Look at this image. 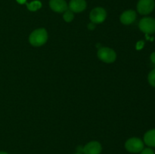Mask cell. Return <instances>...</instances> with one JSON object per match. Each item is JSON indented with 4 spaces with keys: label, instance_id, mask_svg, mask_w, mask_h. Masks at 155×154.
<instances>
[{
    "label": "cell",
    "instance_id": "obj_1",
    "mask_svg": "<svg viewBox=\"0 0 155 154\" xmlns=\"http://www.w3.org/2000/svg\"><path fill=\"white\" fill-rule=\"evenodd\" d=\"M48 40V33L44 28H39L31 33L29 42L33 46L39 47L43 45Z\"/></svg>",
    "mask_w": 155,
    "mask_h": 154
},
{
    "label": "cell",
    "instance_id": "obj_2",
    "mask_svg": "<svg viewBox=\"0 0 155 154\" xmlns=\"http://www.w3.org/2000/svg\"><path fill=\"white\" fill-rule=\"evenodd\" d=\"M98 57L104 63H110L115 61L117 58L116 52L113 49L107 47L100 48L98 51Z\"/></svg>",
    "mask_w": 155,
    "mask_h": 154
},
{
    "label": "cell",
    "instance_id": "obj_3",
    "mask_svg": "<svg viewBox=\"0 0 155 154\" xmlns=\"http://www.w3.org/2000/svg\"><path fill=\"white\" fill-rule=\"evenodd\" d=\"M125 147L129 152L137 153V152H140L144 149V143L140 138L132 137L127 140L125 143Z\"/></svg>",
    "mask_w": 155,
    "mask_h": 154
},
{
    "label": "cell",
    "instance_id": "obj_4",
    "mask_svg": "<svg viewBox=\"0 0 155 154\" xmlns=\"http://www.w3.org/2000/svg\"><path fill=\"white\" fill-rule=\"evenodd\" d=\"M139 27L145 34H153L155 33V19L150 17L143 18L139 21Z\"/></svg>",
    "mask_w": 155,
    "mask_h": 154
},
{
    "label": "cell",
    "instance_id": "obj_5",
    "mask_svg": "<svg viewBox=\"0 0 155 154\" xmlns=\"http://www.w3.org/2000/svg\"><path fill=\"white\" fill-rule=\"evenodd\" d=\"M107 17V12L105 9L101 7H97L92 9L89 14V18L93 24H101L103 23Z\"/></svg>",
    "mask_w": 155,
    "mask_h": 154
},
{
    "label": "cell",
    "instance_id": "obj_6",
    "mask_svg": "<svg viewBox=\"0 0 155 154\" xmlns=\"http://www.w3.org/2000/svg\"><path fill=\"white\" fill-rule=\"evenodd\" d=\"M154 7V0H139L137 4V11L140 14L147 15L153 11Z\"/></svg>",
    "mask_w": 155,
    "mask_h": 154
},
{
    "label": "cell",
    "instance_id": "obj_7",
    "mask_svg": "<svg viewBox=\"0 0 155 154\" xmlns=\"http://www.w3.org/2000/svg\"><path fill=\"white\" fill-rule=\"evenodd\" d=\"M101 145L98 141H91L83 147L84 154H100L101 152Z\"/></svg>",
    "mask_w": 155,
    "mask_h": 154
},
{
    "label": "cell",
    "instance_id": "obj_8",
    "mask_svg": "<svg viewBox=\"0 0 155 154\" xmlns=\"http://www.w3.org/2000/svg\"><path fill=\"white\" fill-rule=\"evenodd\" d=\"M49 6L51 9L58 13H62L68 10V6L65 0H50Z\"/></svg>",
    "mask_w": 155,
    "mask_h": 154
},
{
    "label": "cell",
    "instance_id": "obj_9",
    "mask_svg": "<svg viewBox=\"0 0 155 154\" xmlns=\"http://www.w3.org/2000/svg\"><path fill=\"white\" fill-rule=\"evenodd\" d=\"M121 23L124 25H130L133 24L136 19V12L133 10H127L123 12L122 14L120 15Z\"/></svg>",
    "mask_w": 155,
    "mask_h": 154
},
{
    "label": "cell",
    "instance_id": "obj_10",
    "mask_svg": "<svg viewBox=\"0 0 155 154\" xmlns=\"http://www.w3.org/2000/svg\"><path fill=\"white\" fill-rule=\"evenodd\" d=\"M68 7L71 11L80 13L86 9V2L85 0H71Z\"/></svg>",
    "mask_w": 155,
    "mask_h": 154
},
{
    "label": "cell",
    "instance_id": "obj_11",
    "mask_svg": "<svg viewBox=\"0 0 155 154\" xmlns=\"http://www.w3.org/2000/svg\"><path fill=\"white\" fill-rule=\"evenodd\" d=\"M144 142L151 147H155V128L149 130L144 135Z\"/></svg>",
    "mask_w": 155,
    "mask_h": 154
},
{
    "label": "cell",
    "instance_id": "obj_12",
    "mask_svg": "<svg viewBox=\"0 0 155 154\" xmlns=\"http://www.w3.org/2000/svg\"><path fill=\"white\" fill-rule=\"evenodd\" d=\"M27 7L31 11H36L42 7V3L38 0H36V1H33L30 3H27Z\"/></svg>",
    "mask_w": 155,
    "mask_h": 154
},
{
    "label": "cell",
    "instance_id": "obj_13",
    "mask_svg": "<svg viewBox=\"0 0 155 154\" xmlns=\"http://www.w3.org/2000/svg\"><path fill=\"white\" fill-rule=\"evenodd\" d=\"M63 18H64V20L66 21V22H68V23L71 22V21H72L74 18V12L71 11L70 9L69 10L65 11L64 13V15H63Z\"/></svg>",
    "mask_w": 155,
    "mask_h": 154
},
{
    "label": "cell",
    "instance_id": "obj_14",
    "mask_svg": "<svg viewBox=\"0 0 155 154\" xmlns=\"http://www.w3.org/2000/svg\"><path fill=\"white\" fill-rule=\"evenodd\" d=\"M148 81L152 87L155 88V69H152L148 75Z\"/></svg>",
    "mask_w": 155,
    "mask_h": 154
},
{
    "label": "cell",
    "instance_id": "obj_15",
    "mask_svg": "<svg viewBox=\"0 0 155 154\" xmlns=\"http://www.w3.org/2000/svg\"><path fill=\"white\" fill-rule=\"evenodd\" d=\"M141 154H155V152L151 148H145L141 151Z\"/></svg>",
    "mask_w": 155,
    "mask_h": 154
},
{
    "label": "cell",
    "instance_id": "obj_16",
    "mask_svg": "<svg viewBox=\"0 0 155 154\" xmlns=\"http://www.w3.org/2000/svg\"><path fill=\"white\" fill-rule=\"evenodd\" d=\"M144 45H145V43H144L143 41H139V42H138V43L136 44V49H142V48H143Z\"/></svg>",
    "mask_w": 155,
    "mask_h": 154
},
{
    "label": "cell",
    "instance_id": "obj_17",
    "mask_svg": "<svg viewBox=\"0 0 155 154\" xmlns=\"http://www.w3.org/2000/svg\"><path fill=\"white\" fill-rule=\"evenodd\" d=\"M150 59H151V62H152L153 63H154V64H155V51L151 53V56H150Z\"/></svg>",
    "mask_w": 155,
    "mask_h": 154
},
{
    "label": "cell",
    "instance_id": "obj_18",
    "mask_svg": "<svg viewBox=\"0 0 155 154\" xmlns=\"http://www.w3.org/2000/svg\"><path fill=\"white\" fill-rule=\"evenodd\" d=\"M88 27H89V30H94V29H95V24H93V23H90V24L88 25Z\"/></svg>",
    "mask_w": 155,
    "mask_h": 154
},
{
    "label": "cell",
    "instance_id": "obj_19",
    "mask_svg": "<svg viewBox=\"0 0 155 154\" xmlns=\"http://www.w3.org/2000/svg\"><path fill=\"white\" fill-rule=\"evenodd\" d=\"M17 2H18L19 4H24V3H26V1L27 0H16Z\"/></svg>",
    "mask_w": 155,
    "mask_h": 154
},
{
    "label": "cell",
    "instance_id": "obj_20",
    "mask_svg": "<svg viewBox=\"0 0 155 154\" xmlns=\"http://www.w3.org/2000/svg\"><path fill=\"white\" fill-rule=\"evenodd\" d=\"M0 154H8V153L5 152H0Z\"/></svg>",
    "mask_w": 155,
    "mask_h": 154
},
{
    "label": "cell",
    "instance_id": "obj_21",
    "mask_svg": "<svg viewBox=\"0 0 155 154\" xmlns=\"http://www.w3.org/2000/svg\"><path fill=\"white\" fill-rule=\"evenodd\" d=\"M75 154H81V153H80V152H77V153H75Z\"/></svg>",
    "mask_w": 155,
    "mask_h": 154
}]
</instances>
